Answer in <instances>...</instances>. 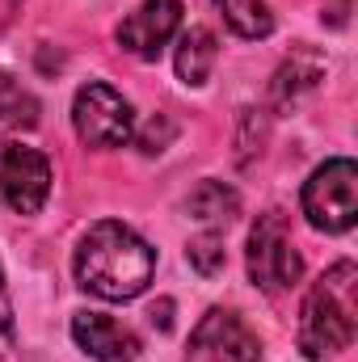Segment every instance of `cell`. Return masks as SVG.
I'll return each mask as SVG.
<instances>
[{
	"instance_id": "3957f363",
	"label": "cell",
	"mask_w": 358,
	"mask_h": 362,
	"mask_svg": "<svg viewBox=\"0 0 358 362\" xmlns=\"http://www.w3.org/2000/svg\"><path fill=\"white\" fill-rule=\"evenodd\" d=\"M304 215L316 232L342 236L358 219V169L354 160L337 156L325 160L312 177L304 181Z\"/></svg>"
},
{
	"instance_id": "277c9868",
	"label": "cell",
	"mask_w": 358,
	"mask_h": 362,
	"mask_svg": "<svg viewBox=\"0 0 358 362\" xmlns=\"http://www.w3.org/2000/svg\"><path fill=\"white\" fill-rule=\"evenodd\" d=\"M72 127H76L81 144H89L97 152H110V148H122V144L135 139L131 101L114 89V85H105V81H89V85L76 89Z\"/></svg>"
},
{
	"instance_id": "2e32d148",
	"label": "cell",
	"mask_w": 358,
	"mask_h": 362,
	"mask_svg": "<svg viewBox=\"0 0 358 362\" xmlns=\"http://www.w3.org/2000/svg\"><path fill=\"white\" fill-rule=\"evenodd\" d=\"M178 135V127H173V118L169 114H156V122H148V131L139 135V148L152 156V152H165V144Z\"/></svg>"
},
{
	"instance_id": "5b68a950",
	"label": "cell",
	"mask_w": 358,
	"mask_h": 362,
	"mask_svg": "<svg viewBox=\"0 0 358 362\" xmlns=\"http://www.w3.org/2000/svg\"><path fill=\"white\" fill-rule=\"evenodd\" d=\"M245 266H249V278L266 291V295H278V291H291L304 274V257L287 232V219L282 211H266L258 215L253 232H249V253H245Z\"/></svg>"
},
{
	"instance_id": "ba28073f",
	"label": "cell",
	"mask_w": 358,
	"mask_h": 362,
	"mask_svg": "<svg viewBox=\"0 0 358 362\" xmlns=\"http://www.w3.org/2000/svg\"><path fill=\"white\" fill-rule=\"evenodd\" d=\"M181 30V0H139L114 30L118 47L144 64L161 59Z\"/></svg>"
},
{
	"instance_id": "7c38bea8",
	"label": "cell",
	"mask_w": 358,
	"mask_h": 362,
	"mask_svg": "<svg viewBox=\"0 0 358 362\" xmlns=\"http://www.w3.org/2000/svg\"><path fill=\"white\" fill-rule=\"evenodd\" d=\"M215 8L224 13V21H228L241 38H266L270 30H274L270 0H215Z\"/></svg>"
},
{
	"instance_id": "52a82bcc",
	"label": "cell",
	"mask_w": 358,
	"mask_h": 362,
	"mask_svg": "<svg viewBox=\"0 0 358 362\" xmlns=\"http://www.w3.org/2000/svg\"><path fill=\"white\" fill-rule=\"evenodd\" d=\"M262 358V337L249 329L245 316L228 308H211L185 346V362H258Z\"/></svg>"
},
{
	"instance_id": "9c48e42d",
	"label": "cell",
	"mask_w": 358,
	"mask_h": 362,
	"mask_svg": "<svg viewBox=\"0 0 358 362\" xmlns=\"http://www.w3.org/2000/svg\"><path fill=\"white\" fill-rule=\"evenodd\" d=\"M72 341L93 362H135L139 358V337L122 320H114L105 312H76L72 316Z\"/></svg>"
},
{
	"instance_id": "5bb4252c",
	"label": "cell",
	"mask_w": 358,
	"mask_h": 362,
	"mask_svg": "<svg viewBox=\"0 0 358 362\" xmlns=\"http://www.w3.org/2000/svg\"><path fill=\"white\" fill-rule=\"evenodd\" d=\"M185 257H190V266L202 274V278L224 274V266H228L224 236H219V232H202V236H194V240H190V249H185Z\"/></svg>"
},
{
	"instance_id": "8fae6325",
	"label": "cell",
	"mask_w": 358,
	"mask_h": 362,
	"mask_svg": "<svg viewBox=\"0 0 358 362\" xmlns=\"http://www.w3.org/2000/svg\"><path fill=\"white\" fill-rule=\"evenodd\" d=\"M185 211L198 219V223H232L236 219V211H241V198H236V189L232 185H224V181H202L190 198H185Z\"/></svg>"
},
{
	"instance_id": "7a4b0ae2",
	"label": "cell",
	"mask_w": 358,
	"mask_h": 362,
	"mask_svg": "<svg viewBox=\"0 0 358 362\" xmlns=\"http://www.w3.org/2000/svg\"><path fill=\"white\" fill-rule=\"evenodd\" d=\"M358 333V270L354 262H337L333 270H325L299 312V350L304 358L321 362L333 358L342 350H350Z\"/></svg>"
},
{
	"instance_id": "6da1fadb",
	"label": "cell",
	"mask_w": 358,
	"mask_h": 362,
	"mask_svg": "<svg viewBox=\"0 0 358 362\" xmlns=\"http://www.w3.org/2000/svg\"><path fill=\"white\" fill-rule=\"evenodd\" d=\"M152 274H156L152 245L118 219L93 223L76 245V282L97 299H110V303L135 299L148 291Z\"/></svg>"
},
{
	"instance_id": "4fadbf2b",
	"label": "cell",
	"mask_w": 358,
	"mask_h": 362,
	"mask_svg": "<svg viewBox=\"0 0 358 362\" xmlns=\"http://www.w3.org/2000/svg\"><path fill=\"white\" fill-rule=\"evenodd\" d=\"M38 122V101L8 72H0V131H25Z\"/></svg>"
},
{
	"instance_id": "9a60e30c",
	"label": "cell",
	"mask_w": 358,
	"mask_h": 362,
	"mask_svg": "<svg viewBox=\"0 0 358 362\" xmlns=\"http://www.w3.org/2000/svg\"><path fill=\"white\" fill-rule=\"evenodd\" d=\"M0 362H21L17 320H13V299H8V286H4V270H0Z\"/></svg>"
},
{
	"instance_id": "8992f818",
	"label": "cell",
	"mask_w": 358,
	"mask_h": 362,
	"mask_svg": "<svg viewBox=\"0 0 358 362\" xmlns=\"http://www.w3.org/2000/svg\"><path fill=\"white\" fill-rule=\"evenodd\" d=\"M51 194V160L21 144V139H0V206L13 215H38Z\"/></svg>"
},
{
	"instance_id": "30bf717a",
	"label": "cell",
	"mask_w": 358,
	"mask_h": 362,
	"mask_svg": "<svg viewBox=\"0 0 358 362\" xmlns=\"http://www.w3.org/2000/svg\"><path fill=\"white\" fill-rule=\"evenodd\" d=\"M215 59H219V42H215V34L207 30V25H190L185 34H181L178 42V81L181 85H190V89H202L207 81H211V72H215Z\"/></svg>"
}]
</instances>
